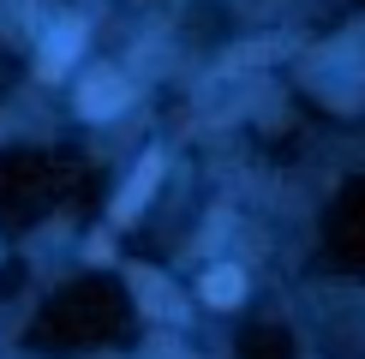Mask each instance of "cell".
I'll return each mask as SVG.
<instances>
[{"label":"cell","mask_w":365,"mask_h":359,"mask_svg":"<svg viewBox=\"0 0 365 359\" xmlns=\"http://www.w3.org/2000/svg\"><path fill=\"white\" fill-rule=\"evenodd\" d=\"M126 102H132V84L120 78V72H108V66L90 72L84 90H78V108H84V114H120Z\"/></svg>","instance_id":"obj_1"},{"label":"cell","mask_w":365,"mask_h":359,"mask_svg":"<svg viewBox=\"0 0 365 359\" xmlns=\"http://www.w3.org/2000/svg\"><path fill=\"white\" fill-rule=\"evenodd\" d=\"M78 42H84V24H78V19H66V24L48 36V48H42V72H48V78H54V72H66V66H72V54H78Z\"/></svg>","instance_id":"obj_2"},{"label":"cell","mask_w":365,"mask_h":359,"mask_svg":"<svg viewBox=\"0 0 365 359\" xmlns=\"http://www.w3.org/2000/svg\"><path fill=\"white\" fill-rule=\"evenodd\" d=\"M156 174H162V162H156V156H150V162H144V168H138V174H132V186H126V198H120V204H114V216H120V222H126V216H138V204L150 198V186H156Z\"/></svg>","instance_id":"obj_3"},{"label":"cell","mask_w":365,"mask_h":359,"mask_svg":"<svg viewBox=\"0 0 365 359\" xmlns=\"http://www.w3.org/2000/svg\"><path fill=\"white\" fill-rule=\"evenodd\" d=\"M240 293H246L240 269H210V276H204V299H210V306H234Z\"/></svg>","instance_id":"obj_4"},{"label":"cell","mask_w":365,"mask_h":359,"mask_svg":"<svg viewBox=\"0 0 365 359\" xmlns=\"http://www.w3.org/2000/svg\"><path fill=\"white\" fill-rule=\"evenodd\" d=\"M132 281H138V299H144L150 311H156V318H180V306L168 299V281H162V276H144V269H138Z\"/></svg>","instance_id":"obj_5"}]
</instances>
